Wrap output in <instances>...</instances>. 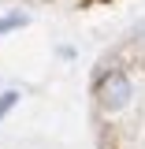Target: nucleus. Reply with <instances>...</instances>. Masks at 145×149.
Segmentation results:
<instances>
[{"instance_id": "f257e3e1", "label": "nucleus", "mask_w": 145, "mask_h": 149, "mask_svg": "<svg viewBox=\"0 0 145 149\" xmlns=\"http://www.w3.org/2000/svg\"><path fill=\"white\" fill-rule=\"evenodd\" d=\"M101 108L104 112H123L134 97V82L127 78V71H108L101 78Z\"/></svg>"}, {"instance_id": "f03ea898", "label": "nucleus", "mask_w": 145, "mask_h": 149, "mask_svg": "<svg viewBox=\"0 0 145 149\" xmlns=\"http://www.w3.org/2000/svg\"><path fill=\"white\" fill-rule=\"evenodd\" d=\"M26 22H30L26 11H8V15H0V37L11 34V30H19V26H26Z\"/></svg>"}, {"instance_id": "7ed1b4c3", "label": "nucleus", "mask_w": 145, "mask_h": 149, "mask_svg": "<svg viewBox=\"0 0 145 149\" xmlns=\"http://www.w3.org/2000/svg\"><path fill=\"white\" fill-rule=\"evenodd\" d=\"M19 101H22V93H19V90H4V93H0V119H8V112L15 108Z\"/></svg>"}]
</instances>
